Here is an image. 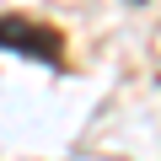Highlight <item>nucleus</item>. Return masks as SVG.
<instances>
[{
  "mask_svg": "<svg viewBox=\"0 0 161 161\" xmlns=\"http://www.w3.org/2000/svg\"><path fill=\"white\" fill-rule=\"evenodd\" d=\"M0 48H11V54H27L38 64H59L64 59V38L32 16H0Z\"/></svg>",
  "mask_w": 161,
  "mask_h": 161,
  "instance_id": "nucleus-1",
  "label": "nucleus"
}]
</instances>
